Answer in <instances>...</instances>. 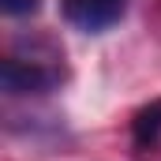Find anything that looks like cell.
I'll use <instances>...</instances> for the list:
<instances>
[{"instance_id": "obj_3", "label": "cell", "mask_w": 161, "mask_h": 161, "mask_svg": "<svg viewBox=\"0 0 161 161\" xmlns=\"http://www.w3.org/2000/svg\"><path fill=\"white\" fill-rule=\"evenodd\" d=\"M131 131H135V146H139V150H158L161 146V101L139 109Z\"/></svg>"}, {"instance_id": "obj_2", "label": "cell", "mask_w": 161, "mask_h": 161, "mask_svg": "<svg viewBox=\"0 0 161 161\" xmlns=\"http://www.w3.org/2000/svg\"><path fill=\"white\" fill-rule=\"evenodd\" d=\"M60 8H64V19L75 30H82V34H101V30H109L113 23L124 19L127 0H60Z\"/></svg>"}, {"instance_id": "obj_4", "label": "cell", "mask_w": 161, "mask_h": 161, "mask_svg": "<svg viewBox=\"0 0 161 161\" xmlns=\"http://www.w3.org/2000/svg\"><path fill=\"white\" fill-rule=\"evenodd\" d=\"M38 8H41V0H4L8 15H34Z\"/></svg>"}, {"instance_id": "obj_1", "label": "cell", "mask_w": 161, "mask_h": 161, "mask_svg": "<svg viewBox=\"0 0 161 161\" xmlns=\"http://www.w3.org/2000/svg\"><path fill=\"white\" fill-rule=\"evenodd\" d=\"M64 64L60 56H8L4 60V71H0V82H4V94L11 97H23V94H49L64 82Z\"/></svg>"}]
</instances>
